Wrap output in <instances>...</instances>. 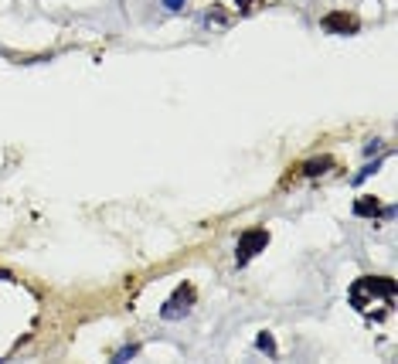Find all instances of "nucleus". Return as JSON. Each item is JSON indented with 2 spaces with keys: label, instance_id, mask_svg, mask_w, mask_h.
Listing matches in <instances>:
<instances>
[{
  "label": "nucleus",
  "instance_id": "obj_4",
  "mask_svg": "<svg viewBox=\"0 0 398 364\" xmlns=\"http://www.w3.org/2000/svg\"><path fill=\"white\" fill-rule=\"evenodd\" d=\"M320 24H323V31H330V35H358V28H361V21L354 14H347V10H330Z\"/></svg>",
  "mask_w": 398,
  "mask_h": 364
},
{
  "label": "nucleus",
  "instance_id": "obj_1",
  "mask_svg": "<svg viewBox=\"0 0 398 364\" xmlns=\"http://www.w3.org/2000/svg\"><path fill=\"white\" fill-rule=\"evenodd\" d=\"M378 296H385V300L395 303V280L392 276H361L358 283L351 286V303H354V310H361V313H368Z\"/></svg>",
  "mask_w": 398,
  "mask_h": 364
},
{
  "label": "nucleus",
  "instance_id": "obj_2",
  "mask_svg": "<svg viewBox=\"0 0 398 364\" xmlns=\"http://www.w3.org/2000/svg\"><path fill=\"white\" fill-rule=\"evenodd\" d=\"M195 300H198V289H195L191 283H181L177 289H174V296L160 307V317H163V320H181V317L191 313Z\"/></svg>",
  "mask_w": 398,
  "mask_h": 364
},
{
  "label": "nucleus",
  "instance_id": "obj_10",
  "mask_svg": "<svg viewBox=\"0 0 398 364\" xmlns=\"http://www.w3.org/2000/svg\"><path fill=\"white\" fill-rule=\"evenodd\" d=\"M378 150H381V143H378V140H371V143L364 147V154H368V157H371V154H378Z\"/></svg>",
  "mask_w": 398,
  "mask_h": 364
},
{
  "label": "nucleus",
  "instance_id": "obj_9",
  "mask_svg": "<svg viewBox=\"0 0 398 364\" xmlns=\"http://www.w3.org/2000/svg\"><path fill=\"white\" fill-rule=\"evenodd\" d=\"M378 167H381V157H374V163H368V167H361L358 174H354V184H364L371 174H378Z\"/></svg>",
  "mask_w": 398,
  "mask_h": 364
},
{
  "label": "nucleus",
  "instance_id": "obj_12",
  "mask_svg": "<svg viewBox=\"0 0 398 364\" xmlns=\"http://www.w3.org/2000/svg\"><path fill=\"white\" fill-rule=\"evenodd\" d=\"M0 280H14V276H10V273H7V269H0Z\"/></svg>",
  "mask_w": 398,
  "mask_h": 364
},
{
  "label": "nucleus",
  "instance_id": "obj_5",
  "mask_svg": "<svg viewBox=\"0 0 398 364\" xmlns=\"http://www.w3.org/2000/svg\"><path fill=\"white\" fill-rule=\"evenodd\" d=\"M354 215H358V218H378V215H381V201H378L374 194H364V198L354 201Z\"/></svg>",
  "mask_w": 398,
  "mask_h": 364
},
{
  "label": "nucleus",
  "instance_id": "obj_11",
  "mask_svg": "<svg viewBox=\"0 0 398 364\" xmlns=\"http://www.w3.org/2000/svg\"><path fill=\"white\" fill-rule=\"evenodd\" d=\"M163 7H167V10H181V7H184V0H163Z\"/></svg>",
  "mask_w": 398,
  "mask_h": 364
},
{
  "label": "nucleus",
  "instance_id": "obj_13",
  "mask_svg": "<svg viewBox=\"0 0 398 364\" xmlns=\"http://www.w3.org/2000/svg\"><path fill=\"white\" fill-rule=\"evenodd\" d=\"M248 3H252V0H239V7H242V10H248Z\"/></svg>",
  "mask_w": 398,
  "mask_h": 364
},
{
  "label": "nucleus",
  "instance_id": "obj_7",
  "mask_svg": "<svg viewBox=\"0 0 398 364\" xmlns=\"http://www.w3.org/2000/svg\"><path fill=\"white\" fill-rule=\"evenodd\" d=\"M255 347H259V351H266L269 358H276V340H273V334H266V330H262V334L255 337Z\"/></svg>",
  "mask_w": 398,
  "mask_h": 364
},
{
  "label": "nucleus",
  "instance_id": "obj_8",
  "mask_svg": "<svg viewBox=\"0 0 398 364\" xmlns=\"http://www.w3.org/2000/svg\"><path fill=\"white\" fill-rule=\"evenodd\" d=\"M136 354H140V344H126V347H120V351L113 354V361H116V364H126V361H133Z\"/></svg>",
  "mask_w": 398,
  "mask_h": 364
},
{
  "label": "nucleus",
  "instance_id": "obj_3",
  "mask_svg": "<svg viewBox=\"0 0 398 364\" xmlns=\"http://www.w3.org/2000/svg\"><path fill=\"white\" fill-rule=\"evenodd\" d=\"M266 245H269V232H266V228H248V232H242L239 248H235V262H239V266H248L259 252H266Z\"/></svg>",
  "mask_w": 398,
  "mask_h": 364
},
{
  "label": "nucleus",
  "instance_id": "obj_6",
  "mask_svg": "<svg viewBox=\"0 0 398 364\" xmlns=\"http://www.w3.org/2000/svg\"><path fill=\"white\" fill-rule=\"evenodd\" d=\"M327 167H334V161H330V157H320V161H310V163H303L300 170H303L307 177H317V174H327Z\"/></svg>",
  "mask_w": 398,
  "mask_h": 364
}]
</instances>
